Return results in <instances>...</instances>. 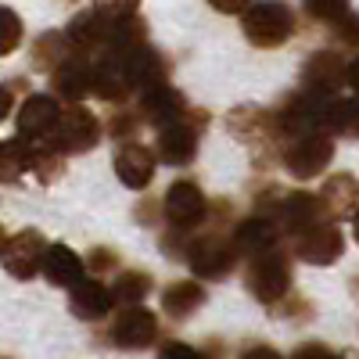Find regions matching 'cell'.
Masks as SVG:
<instances>
[{
  "mask_svg": "<svg viewBox=\"0 0 359 359\" xmlns=\"http://www.w3.org/2000/svg\"><path fill=\"white\" fill-rule=\"evenodd\" d=\"M294 29H298V18H294L291 4H284V0H255L241 15V33L259 50L284 47L294 36Z\"/></svg>",
  "mask_w": 359,
  "mask_h": 359,
  "instance_id": "cell-1",
  "label": "cell"
},
{
  "mask_svg": "<svg viewBox=\"0 0 359 359\" xmlns=\"http://www.w3.org/2000/svg\"><path fill=\"white\" fill-rule=\"evenodd\" d=\"M291 255L277 245L269 252H259L248 259V269H245V287L255 302L262 306H280L284 298L291 294Z\"/></svg>",
  "mask_w": 359,
  "mask_h": 359,
  "instance_id": "cell-2",
  "label": "cell"
},
{
  "mask_svg": "<svg viewBox=\"0 0 359 359\" xmlns=\"http://www.w3.org/2000/svg\"><path fill=\"white\" fill-rule=\"evenodd\" d=\"M184 262L191 266L194 280H223L230 277L237 262H241V252H237L233 237L223 230H201L191 237V245L184 252Z\"/></svg>",
  "mask_w": 359,
  "mask_h": 359,
  "instance_id": "cell-3",
  "label": "cell"
},
{
  "mask_svg": "<svg viewBox=\"0 0 359 359\" xmlns=\"http://www.w3.org/2000/svg\"><path fill=\"white\" fill-rule=\"evenodd\" d=\"M331 162H334V137L323 130H313L280 144V165L298 184H309V180L323 176Z\"/></svg>",
  "mask_w": 359,
  "mask_h": 359,
  "instance_id": "cell-4",
  "label": "cell"
},
{
  "mask_svg": "<svg viewBox=\"0 0 359 359\" xmlns=\"http://www.w3.org/2000/svg\"><path fill=\"white\" fill-rule=\"evenodd\" d=\"M205 126H208V111L205 108H191L184 123H172V126L158 130V137H155V158L162 165H172V169L191 165L198 158Z\"/></svg>",
  "mask_w": 359,
  "mask_h": 359,
  "instance_id": "cell-5",
  "label": "cell"
},
{
  "mask_svg": "<svg viewBox=\"0 0 359 359\" xmlns=\"http://www.w3.org/2000/svg\"><path fill=\"white\" fill-rule=\"evenodd\" d=\"M101 137H104V126H101V118L94 111L83 108V104H65L62 108V118H57V126H54V133L47 137V144L69 158V155L94 151V147L101 144Z\"/></svg>",
  "mask_w": 359,
  "mask_h": 359,
  "instance_id": "cell-6",
  "label": "cell"
},
{
  "mask_svg": "<svg viewBox=\"0 0 359 359\" xmlns=\"http://www.w3.org/2000/svg\"><path fill=\"white\" fill-rule=\"evenodd\" d=\"M162 219L172 230L198 233L208 219V194L201 191L198 180H172L162 198Z\"/></svg>",
  "mask_w": 359,
  "mask_h": 359,
  "instance_id": "cell-7",
  "label": "cell"
},
{
  "mask_svg": "<svg viewBox=\"0 0 359 359\" xmlns=\"http://www.w3.org/2000/svg\"><path fill=\"white\" fill-rule=\"evenodd\" d=\"M47 237L33 226H25L18 233H11L4 248H0V266L8 269L15 280H33L43 269V255H47Z\"/></svg>",
  "mask_w": 359,
  "mask_h": 359,
  "instance_id": "cell-8",
  "label": "cell"
},
{
  "mask_svg": "<svg viewBox=\"0 0 359 359\" xmlns=\"http://www.w3.org/2000/svg\"><path fill=\"white\" fill-rule=\"evenodd\" d=\"M291 252L309 266H334L345 255V233L334 219H323L309 226L306 233L291 237Z\"/></svg>",
  "mask_w": 359,
  "mask_h": 359,
  "instance_id": "cell-9",
  "label": "cell"
},
{
  "mask_svg": "<svg viewBox=\"0 0 359 359\" xmlns=\"http://www.w3.org/2000/svg\"><path fill=\"white\" fill-rule=\"evenodd\" d=\"M62 108H65V104L57 101L54 94H29V97L22 101L18 115H15L18 137L29 140V144H43V140L54 133L57 118H62Z\"/></svg>",
  "mask_w": 359,
  "mask_h": 359,
  "instance_id": "cell-10",
  "label": "cell"
},
{
  "mask_svg": "<svg viewBox=\"0 0 359 359\" xmlns=\"http://www.w3.org/2000/svg\"><path fill=\"white\" fill-rule=\"evenodd\" d=\"M345 76H348V57L341 50L327 47V50H316L302 65V90L320 97H338V90L348 86Z\"/></svg>",
  "mask_w": 359,
  "mask_h": 359,
  "instance_id": "cell-11",
  "label": "cell"
},
{
  "mask_svg": "<svg viewBox=\"0 0 359 359\" xmlns=\"http://www.w3.org/2000/svg\"><path fill=\"white\" fill-rule=\"evenodd\" d=\"M123 57V65H126V76H130V86H133V94H144V90H155L162 83H169L172 76V65H169V57L147 40L126 54H118Z\"/></svg>",
  "mask_w": 359,
  "mask_h": 359,
  "instance_id": "cell-12",
  "label": "cell"
},
{
  "mask_svg": "<svg viewBox=\"0 0 359 359\" xmlns=\"http://www.w3.org/2000/svg\"><path fill=\"white\" fill-rule=\"evenodd\" d=\"M323 219H327V212L320 205V194H313V191H284L280 208L273 212V223L280 226V233L287 241L298 233H306L309 226L323 223Z\"/></svg>",
  "mask_w": 359,
  "mask_h": 359,
  "instance_id": "cell-13",
  "label": "cell"
},
{
  "mask_svg": "<svg viewBox=\"0 0 359 359\" xmlns=\"http://www.w3.org/2000/svg\"><path fill=\"white\" fill-rule=\"evenodd\" d=\"M50 94L62 104H83L94 94V57L72 54L50 72Z\"/></svg>",
  "mask_w": 359,
  "mask_h": 359,
  "instance_id": "cell-14",
  "label": "cell"
},
{
  "mask_svg": "<svg viewBox=\"0 0 359 359\" xmlns=\"http://www.w3.org/2000/svg\"><path fill=\"white\" fill-rule=\"evenodd\" d=\"M111 341L126 352L151 348L158 341V316L144 306H126L111 320Z\"/></svg>",
  "mask_w": 359,
  "mask_h": 359,
  "instance_id": "cell-15",
  "label": "cell"
},
{
  "mask_svg": "<svg viewBox=\"0 0 359 359\" xmlns=\"http://www.w3.org/2000/svg\"><path fill=\"white\" fill-rule=\"evenodd\" d=\"M115 176L118 184L130 187V191H147L155 180V169H158V158H155V147H147L140 140H130V144H118L115 151Z\"/></svg>",
  "mask_w": 359,
  "mask_h": 359,
  "instance_id": "cell-16",
  "label": "cell"
},
{
  "mask_svg": "<svg viewBox=\"0 0 359 359\" xmlns=\"http://www.w3.org/2000/svg\"><path fill=\"white\" fill-rule=\"evenodd\" d=\"M94 97L104 101L108 108H123L133 97V86H130L123 57L111 54V50H101L94 57Z\"/></svg>",
  "mask_w": 359,
  "mask_h": 359,
  "instance_id": "cell-17",
  "label": "cell"
},
{
  "mask_svg": "<svg viewBox=\"0 0 359 359\" xmlns=\"http://www.w3.org/2000/svg\"><path fill=\"white\" fill-rule=\"evenodd\" d=\"M137 108H140V115H144V123L155 126V130H165V126H172V123H184L187 111H191L187 97L180 94L172 83H162V86H155V90H144Z\"/></svg>",
  "mask_w": 359,
  "mask_h": 359,
  "instance_id": "cell-18",
  "label": "cell"
},
{
  "mask_svg": "<svg viewBox=\"0 0 359 359\" xmlns=\"http://www.w3.org/2000/svg\"><path fill=\"white\" fill-rule=\"evenodd\" d=\"M69 309H72V316H79L86 323H97L115 309V294L104 280L83 277L76 287H69Z\"/></svg>",
  "mask_w": 359,
  "mask_h": 359,
  "instance_id": "cell-19",
  "label": "cell"
},
{
  "mask_svg": "<svg viewBox=\"0 0 359 359\" xmlns=\"http://www.w3.org/2000/svg\"><path fill=\"white\" fill-rule=\"evenodd\" d=\"M65 36H69V43H72L76 54L97 57V54L104 50V43H108V22H104L94 8H83V11H76V15L69 18Z\"/></svg>",
  "mask_w": 359,
  "mask_h": 359,
  "instance_id": "cell-20",
  "label": "cell"
},
{
  "mask_svg": "<svg viewBox=\"0 0 359 359\" xmlns=\"http://www.w3.org/2000/svg\"><path fill=\"white\" fill-rule=\"evenodd\" d=\"M316 194H320V205H323L327 219L338 223L345 216H355V208H359V180L352 172H334V176L323 180V187Z\"/></svg>",
  "mask_w": 359,
  "mask_h": 359,
  "instance_id": "cell-21",
  "label": "cell"
},
{
  "mask_svg": "<svg viewBox=\"0 0 359 359\" xmlns=\"http://www.w3.org/2000/svg\"><path fill=\"white\" fill-rule=\"evenodd\" d=\"M43 280L50 287H76L83 277H86V262L79 259V252H72L65 241H54L47 245V255H43Z\"/></svg>",
  "mask_w": 359,
  "mask_h": 359,
  "instance_id": "cell-22",
  "label": "cell"
},
{
  "mask_svg": "<svg viewBox=\"0 0 359 359\" xmlns=\"http://www.w3.org/2000/svg\"><path fill=\"white\" fill-rule=\"evenodd\" d=\"M233 245H237V252L241 255H259V252H269V248H277L280 245V226L269 219V216H259V212H252L248 219H241L233 226Z\"/></svg>",
  "mask_w": 359,
  "mask_h": 359,
  "instance_id": "cell-23",
  "label": "cell"
},
{
  "mask_svg": "<svg viewBox=\"0 0 359 359\" xmlns=\"http://www.w3.org/2000/svg\"><path fill=\"white\" fill-rule=\"evenodd\" d=\"M205 284L201 280H172L165 291H162V313L169 316V320H187V316H194L201 306H205Z\"/></svg>",
  "mask_w": 359,
  "mask_h": 359,
  "instance_id": "cell-24",
  "label": "cell"
},
{
  "mask_svg": "<svg viewBox=\"0 0 359 359\" xmlns=\"http://www.w3.org/2000/svg\"><path fill=\"white\" fill-rule=\"evenodd\" d=\"M72 54H76V50H72V43H69V36H65V29H47V33H40L36 43H33V65L50 76V72L62 65L65 57H72Z\"/></svg>",
  "mask_w": 359,
  "mask_h": 359,
  "instance_id": "cell-25",
  "label": "cell"
},
{
  "mask_svg": "<svg viewBox=\"0 0 359 359\" xmlns=\"http://www.w3.org/2000/svg\"><path fill=\"white\" fill-rule=\"evenodd\" d=\"M29 172H33V144L22 137L0 144V184H18Z\"/></svg>",
  "mask_w": 359,
  "mask_h": 359,
  "instance_id": "cell-26",
  "label": "cell"
},
{
  "mask_svg": "<svg viewBox=\"0 0 359 359\" xmlns=\"http://www.w3.org/2000/svg\"><path fill=\"white\" fill-rule=\"evenodd\" d=\"M151 273L144 269H118L115 280H111V294H115V306H144V298L151 294Z\"/></svg>",
  "mask_w": 359,
  "mask_h": 359,
  "instance_id": "cell-27",
  "label": "cell"
},
{
  "mask_svg": "<svg viewBox=\"0 0 359 359\" xmlns=\"http://www.w3.org/2000/svg\"><path fill=\"white\" fill-rule=\"evenodd\" d=\"M29 176H33L40 187L57 184V180L65 176V155L54 151L47 140H43V144H33V172H29Z\"/></svg>",
  "mask_w": 359,
  "mask_h": 359,
  "instance_id": "cell-28",
  "label": "cell"
},
{
  "mask_svg": "<svg viewBox=\"0 0 359 359\" xmlns=\"http://www.w3.org/2000/svg\"><path fill=\"white\" fill-rule=\"evenodd\" d=\"M140 126H144V115H140V108H130V104H123V108H111L108 123H104V133H108V140L130 144V140H137Z\"/></svg>",
  "mask_w": 359,
  "mask_h": 359,
  "instance_id": "cell-29",
  "label": "cell"
},
{
  "mask_svg": "<svg viewBox=\"0 0 359 359\" xmlns=\"http://www.w3.org/2000/svg\"><path fill=\"white\" fill-rule=\"evenodd\" d=\"M22 36H25V22L15 8H4L0 4V57H11L18 47H22Z\"/></svg>",
  "mask_w": 359,
  "mask_h": 359,
  "instance_id": "cell-30",
  "label": "cell"
},
{
  "mask_svg": "<svg viewBox=\"0 0 359 359\" xmlns=\"http://www.w3.org/2000/svg\"><path fill=\"white\" fill-rule=\"evenodd\" d=\"M302 11H306L316 25L331 29L338 18H345V15L352 11V0H302Z\"/></svg>",
  "mask_w": 359,
  "mask_h": 359,
  "instance_id": "cell-31",
  "label": "cell"
},
{
  "mask_svg": "<svg viewBox=\"0 0 359 359\" xmlns=\"http://www.w3.org/2000/svg\"><path fill=\"white\" fill-rule=\"evenodd\" d=\"M331 36H334V43H338L341 50H359V15L348 11L345 18H338V22L331 25Z\"/></svg>",
  "mask_w": 359,
  "mask_h": 359,
  "instance_id": "cell-32",
  "label": "cell"
},
{
  "mask_svg": "<svg viewBox=\"0 0 359 359\" xmlns=\"http://www.w3.org/2000/svg\"><path fill=\"white\" fill-rule=\"evenodd\" d=\"M83 262H86V269H90L97 280L108 277V273H118V252H115V248H90V255H86Z\"/></svg>",
  "mask_w": 359,
  "mask_h": 359,
  "instance_id": "cell-33",
  "label": "cell"
},
{
  "mask_svg": "<svg viewBox=\"0 0 359 359\" xmlns=\"http://www.w3.org/2000/svg\"><path fill=\"white\" fill-rule=\"evenodd\" d=\"M90 8H94L104 22H118V18L140 15V0H94Z\"/></svg>",
  "mask_w": 359,
  "mask_h": 359,
  "instance_id": "cell-34",
  "label": "cell"
},
{
  "mask_svg": "<svg viewBox=\"0 0 359 359\" xmlns=\"http://www.w3.org/2000/svg\"><path fill=\"white\" fill-rule=\"evenodd\" d=\"M291 359H345L341 352H334L331 345H323V341H306V345H298Z\"/></svg>",
  "mask_w": 359,
  "mask_h": 359,
  "instance_id": "cell-35",
  "label": "cell"
},
{
  "mask_svg": "<svg viewBox=\"0 0 359 359\" xmlns=\"http://www.w3.org/2000/svg\"><path fill=\"white\" fill-rule=\"evenodd\" d=\"M158 359H208V355L194 345H184V341H165L158 348Z\"/></svg>",
  "mask_w": 359,
  "mask_h": 359,
  "instance_id": "cell-36",
  "label": "cell"
},
{
  "mask_svg": "<svg viewBox=\"0 0 359 359\" xmlns=\"http://www.w3.org/2000/svg\"><path fill=\"white\" fill-rule=\"evenodd\" d=\"M212 11H219V15H245L255 0H205Z\"/></svg>",
  "mask_w": 359,
  "mask_h": 359,
  "instance_id": "cell-37",
  "label": "cell"
},
{
  "mask_svg": "<svg viewBox=\"0 0 359 359\" xmlns=\"http://www.w3.org/2000/svg\"><path fill=\"white\" fill-rule=\"evenodd\" d=\"M237 359H284V355H280L273 345H262V341H255V345H245Z\"/></svg>",
  "mask_w": 359,
  "mask_h": 359,
  "instance_id": "cell-38",
  "label": "cell"
},
{
  "mask_svg": "<svg viewBox=\"0 0 359 359\" xmlns=\"http://www.w3.org/2000/svg\"><path fill=\"white\" fill-rule=\"evenodd\" d=\"M11 108H15V86L0 83V123H4V118H11Z\"/></svg>",
  "mask_w": 359,
  "mask_h": 359,
  "instance_id": "cell-39",
  "label": "cell"
},
{
  "mask_svg": "<svg viewBox=\"0 0 359 359\" xmlns=\"http://www.w3.org/2000/svg\"><path fill=\"white\" fill-rule=\"evenodd\" d=\"M345 83L352 86V94L359 97V54H355L352 62H348V76H345Z\"/></svg>",
  "mask_w": 359,
  "mask_h": 359,
  "instance_id": "cell-40",
  "label": "cell"
},
{
  "mask_svg": "<svg viewBox=\"0 0 359 359\" xmlns=\"http://www.w3.org/2000/svg\"><path fill=\"white\" fill-rule=\"evenodd\" d=\"M352 237H355V245H359V208H355V216H352Z\"/></svg>",
  "mask_w": 359,
  "mask_h": 359,
  "instance_id": "cell-41",
  "label": "cell"
},
{
  "mask_svg": "<svg viewBox=\"0 0 359 359\" xmlns=\"http://www.w3.org/2000/svg\"><path fill=\"white\" fill-rule=\"evenodd\" d=\"M4 241H8V233H4V226H0V248H4Z\"/></svg>",
  "mask_w": 359,
  "mask_h": 359,
  "instance_id": "cell-42",
  "label": "cell"
},
{
  "mask_svg": "<svg viewBox=\"0 0 359 359\" xmlns=\"http://www.w3.org/2000/svg\"><path fill=\"white\" fill-rule=\"evenodd\" d=\"M65 4H79V0H65Z\"/></svg>",
  "mask_w": 359,
  "mask_h": 359,
  "instance_id": "cell-43",
  "label": "cell"
},
{
  "mask_svg": "<svg viewBox=\"0 0 359 359\" xmlns=\"http://www.w3.org/2000/svg\"><path fill=\"white\" fill-rule=\"evenodd\" d=\"M0 359H8V355H0Z\"/></svg>",
  "mask_w": 359,
  "mask_h": 359,
  "instance_id": "cell-44",
  "label": "cell"
}]
</instances>
